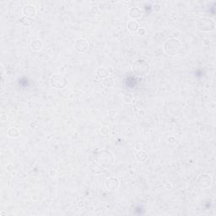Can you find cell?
I'll return each instance as SVG.
<instances>
[{"instance_id": "ba28073f", "label": "cell", "mask_w": 216, "mask_h": 216, "mask_svg": "<svg viewBox=\"0 0 216 216\" xmlns=\"http://www.w3.org/2000/svg\"><path fill=\"white\" fill-rule=\"evenodd\" d=\"M105 187L108 191H115L120 187V182L117 177H110L106 181Z\"/></svg>"}, {"instance_id": "e0dca14e", "label": "cell", "mask_w": 216, "mask_h": 216, "mask_svg": "<svg viewBox=\"0 0 216 216\" xmlns=\"http://www.w3.org/2000/svg\"><path fill=\"white\" fill-rule=\"evenodd\" d=\"M114 79L112 77H107V78H105L103 79L102 81V85L106 88H111L114 85Z\"/></svg>"}, {"instance_id": "1f68e13d", "label": "cell", "mask_w": 216, "mask_h": 216, "mask_svg": "<svg viewBox=\"0 0 216 216\" xmlns=\"http://www.w3.org/2000/svg\"><path fill=\"white\" fill-rule=\"evenodd\" d=\"M5 215V213H4V212H2V213H1V215Z\"/></svg>"}, {"instance_id": "ffe728a7", "label": "cell", "mask_w": 216, "mask_h": 216, "mask_svg": "<svg viewBox=\"0 0 216 216\" xmlns=\"http://www.w3.org/2000/svg\"><path fill=\"white\" fill-rule=\"evenodd\" d=\"M90 11L93 15H101V9L100 8L97 7V6H92L91 9H90Z\"/></svg>"}, {"instance_id": "7402d4cb", "label": "cell", "mask_w": 216, "mask_h": 216, "mask_svg": "<svg viewBox=\"0 0 216 216\" xmlns=\"http://www.w3.org/2000/svg\"><path fill=\"white\" fill-rule=\"evenodd\" d=\"M152 9H153V10L155 11V12H161L162 7L160 4H155L153 5V7H152Z\"/></svg>"}, {"instance_id": "7c38bea8", "label": "cell", "mask_w": 216, "mask_h": 216, "mask_svg": "<svg viewBox=\"0 0 216 216\" xmlns=\"http://www.w3.org/2000/svg\"><path fill=\"white\" fill-rule=\"evenodd\" d=\"M135 157L137 159V161H139V162H144L147 161L148 159V153L144 150H139L136 153L135 155Z\"/></svg>"}, {"instance_id": "ac0fdd59", "label": "cell", "mask_w": 216, "mask_h": 216, "mask_svg": "<svg viewBox=\"0 0 216 216\" xmlns=\"http://www.w3.org/2000/svg\"><path fill=\"white\" fill-rule=\"evenodd\" d=\"M8 135L10 138L15 139L20 136V131L17 129L16 128H9L8 130Z\"/></svg>"}, {"instance_id": "5bb4252c", "label": "cell", "mask_w": 216, "mask_h": 216, "mask_svg": "<svg viewBox=\"0 0 216 216\" xmlns=\"http://www.w3.org/2000/svg\"><path fill=\"white\" fill-rule=\"evenodd\" d=\"M20 23L24 26L26 27H30L34 25V20L32 18H30V17H26V16H23L20 19Z\"/></svg>"}, {"instance_id": "30bf717a", "label": "cell", "mask_w": 216, "mask_h": 216, "mask_svg": "<svg viewBox=\"0 0 216 216\" xmlns=\"http://www.w3.org/2000/svg\"><path fill=\"white\" fill-rule=\"evenodd\" d=\"M36 9L33 5L31 4H28L23 7L22 9V14L24 15V16L30 17V18H32L33 16H35L36 15Z\"/></svg>"}, {"instance_id": "f546056e", "label": "cell", "mask_w": 216, "mask_h": 216, "mask_svg": "<svg viewBox=\"0 0 216 216\" xmlns=\"http://www.w3.org/2000/svg\"><path fill=\"white\" fill-rule=\"evenodd\" d=\"M12 167H13V166H12V165H9V166H7V170H8V171H10L11 168Z\"/></svg>"}, {"instance_id": "3957f363", "label": "cell", "mask_w": 216, "mask_h": 216, "mask_svg": "<svg viewBox=\"0 0 216 216\" xmlns=\"http://www.w3.org/2000/svg\"><path fill=\"white\" fill-rule=\"evenodd\" d=\"M163 50L169 56H176L181 53L182 45L177 39H169L163 45Z\"/></svg>"}, {"instance_id": "2e32d148", "label": "cell", "mask_w": 216, "mask_h": 216, "mask_svg": "<svg viewBox=\"0 0 216 216\" xmlns=\"http://www.w3.org/2000/svg\"><path fill=\"white\" fill-rule=\"evenodd\" d=\"M128 28L132 32H137L139 29V25L136 20H131L128 23Z\"/></svg>"}, {"instance_id": "484cf974", "label": "cell", "mask_w": 216, "mask_h": 216, "mask_svg": "<svg viewBox=\"0 0 216 216\" xmlns=\"http://www.w3.org/2000/svg\"><path fill=\"white\" fill-rule=\"evenodd\" d=\"M49 175H50L52 177H56V176H57V171H56V170H54V169L50 170V171H49Z\"/></svg>"}, {"instance_id": "cb8c5ba5", "label": "cell", "mask_w": 216, "mask_h": 216, "mask_svg": "<svg viewBox=\"0 0 216 216\" xmlns=\"http://www.w3.org/2000/svg\"><path fill=\"white\" fill-rule=\"evenodd\" d=\"M77 205H78V207L80 208V209H83L84 207H85V201L84 200H79V202L77 203Z\"/></svg>"}, {"instance_id": "44dd1931", "label": "cell", "mask_w": 216, "mask_h": 216, "mask_svg": "<svg viewBox=\"0 0 216 216\" xmlns=\"http://www.w3.org/2000/svg\"><path fill=\"white\" fill-rule=\"evenodd\" d=\"M101 134L102 135H104V136L109 134V128L107 127V126L102 127V128H101Z\"/></svg>"}, {"instance_id": "9a60e30c", "label": "cell", "mask_w": 216, "mask_h": 216, "mask_svg": "<svg viewBox=\"0 0 216 216\" xmlns=\"http://www.w3.org/2000/svg\"><path fill=\"white\" fill-rule=\"evenodd\" d=\"M96 74H97L100 78L105 79V78L110 77V72L108 71V69H105V68H99L97 69V71H96Z\"/></svg>"}, {"instance_id": "9c48e42d", "label": "cell", "mask_w": 216, "mask_h": 216, "mask_svg": "<svg viewBox=\"0 0 216 216\" xmlns=\"http://www.w3.org/2000/svg\"><path fill=\"white\" fill-rule=\"evenodd\" d=\"M88 168H89L90 171L95 175H101V174L106 172V169L103 168L101 166H100L96 161L90 162L88 166Z\"/></svg>"}, {"instance_id": "f1b7e54d", "label": "cell", "mask_w": 216, "mask_h": 216, "mask_svg": "<svg viewBox=\"0 0 216 216\" xmlns=\"http://www.w3.org/2000/svg\"><path fill=\"white\" fill-rule=\"evenodd\" d=\"M37 198H37V196H36V195H35V196L33 195L32 197H31V199H32L33 201H36V200H37Z\"/></svg>"}, {"instance_id": "8fae6325", "label": "cell", "mask_w": 216, "mask_h": 216, "mask_svg": "<svg viewBox=\"0 0 216 216\" xmlns=\"http://www.w3.org/2000/svg\"><path fill=\"white\" fill-rule=\"evenodd\" d=\"M142 15H143L142 10H141L139 8H138V7H133V8H131L129 9V12H128L129 17L132 18V19H134V20L139 19L142 16Z\"/></svg>"}, {"instance_id": "4fadbf2b", "label": "cell", "mask_w": 216, "mask_h": 216, "mask_svg": "<svg viewBox=\"0 0 216 216\" xmlns=\"http://www.w3.org/2000/svg\"><path fill=\"white\" fill-rule=\"evenodd\" d=\"M31 47L33 51H40L42 50V47H43V44L42 42L40 41V40H35V41H32L31 42Z\"/></svg>"}, {"instance_id": "83f0119b", "label": "cell", "mask_w": 216, "mask_h": 216, "mask_svg": "<svg viewBox=\"0 0 216 216\" xmlns=\"http://www.w3.org/2000/svg\"><path fill=\"white\" fill-rule=\"evenodd\" d=\"M171 188H172V186H171V183H167L166 185V188L168 189V190H170Z\"/></svg>"}, {"instance_id": "52a82bcc", "label": "cell", "mask_w": 216, "mask_h": 216, "mask_svg": "<svg viewBox=\"0 0 216 216\" xmlns=\"http://www.w3.org/2000/svg\"><path fill=\"white\" fill-rule=\"evenodd\" d=\"M74 48L80 53H84L87 52V50L89 48V43H88L87 40L84 38H80V39L76 40L74 42Z\"/></svg>"}, {"instance_id": "277c9868", "label": "cell", "mask_w": 216, "mask_h": 216, "mask_svg": "<svg viewBox=\"0 0 216 216\" xmlns=\"http://www.w3.org/2000/svg\"><path fill=\"white\" fill-rule=\"evenodd\" d=\"M197 27L199 31L203 32H209V31H213L215 29V22L210 18L203 17L198 20Z\"/></svg>"}, {"instance_id": "d4e9b609", "label": "cell", "mask_w": 216, "mask_h": 216, "mask_svg": "<svg viewBox=\"0 0 216 216\" xmlns=\"http://www.w3.org/2000/svg\"><path fill=\"white\" fill-rule=\"evenodd\" d=\"M167 141L170 143V144H174L175 143H176V139L172 137V136H170L169 138H167Z\"/></svg>"}, {"instance_id": "4dcf8cb0", "label": "cell", "mask_w": 216, "mask_h": 216, "mask_svg": "<svg viewBox=\"0 0 216 216\" xmlns=\"http://www.w3.org/2000/svg\"><path fill=\"white\" fill-rule=\"evenodd\" d=\"M204 45H207V44H209V42H208V40H205V41L204 42Z\"/></svg>"}, {"instance_id": "7a4b0ae2", "label": "cell", "mask_w": 216, "mask_h": 216, "mask_svg": "<svg viewBox=\"0 0 216 216\" xmlns=\"http://www.w3.org/2000/svg\"><path fill=\"white\" fill-rule=\"evenodd\" d=\"M150 65L144 59H137L132 65V70L135 75L144 77L150 73Z\"/></svg>"}, {"instance_id": "603a6c76", "label": "cell", "mask_w": 216, "mask_h": 216, "mask_svg": "<svg viewBox=\"0 0 216 216\" xmlns=\"http://www.w3.org/2000/svg\"><path fill=\"white\" fill-rule=\"evenodd\" d=\"M137 32L139 33V36H144L146 33V31L144 27H139V29L138 30V31H137Z\"/></svg>"}, {"instance_id": "6da1fadb", "label": "cell", "mask_w": 216, "mask_h": 216, "mask_svg": "<svg viewBox=\"0 0 216 216\" xmlns=\"http://www.w3.org/2000/svg\"><path fill=\"white\" fill-rule=\"evenodd\" d=\"M95 159H96V161L106 170L112 167L115 161L112 153L107 150H97L95 154Z\"/></svg>"}, {"instance_id": "4316f807", "label": "cell", "mask_w": 216, "mask_h": 216, "mask_svg": "<svg viewBox=\"0 0 216 216\" xmlns=\"http://www.w3.org/2000/svg\"><path fill=\"white\" fill-rule=\"evenodd\" d=\"M135 150H138V151H139L142 150V144H141L140 143H139V144H135Z\"/></svg>"}, {"instance_id": "8992f818", "label": "cell", "mask_w": 216, "mask_h": 216, "mask_svg": "<svg viewBox=\"0 0 216 216\" xmlns=\"http://www.w3.org/2000/svg\"><path fill=\"white\" fill-rule=\"evenodd\" d=\"M197 181L198 186L202 188H209L212 184V177L209 174H207V173L200 174Z\"/></svg>"}, {"instance_id": "5b68a950", "label": "cell", "mask_w": 216, "mask_h": 216, "mask_svg": "<svg viewBox=\"0 0 216 216\" xmlns=\"http://www.w3.org/2000/svg\"><path fill=\"white\" fill-rule=\"evenodd\" d=\"M50 85L55 89H63L68 85V80L62 74H54L50 79Z\"/></svg>"}, {"instance_id": "d6986e66", "label": "cell", "mask_w": 216, "mask_h": 216, "mask_svg": "<svg viewBox=\"0 0 216 216\" xmlns=\"http://www.w3.org/2000/svg\"><path fill=\"white\" fill-rule=\"evenodd\" d=\"M133 100H134V96L130 93H125V94H123V101L124 103H126V104H130V103H132Z\"/></svg>"}]
</instances>
